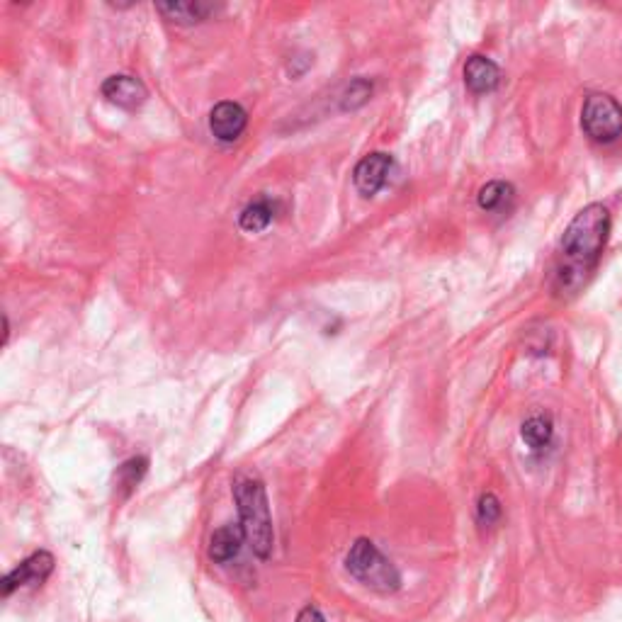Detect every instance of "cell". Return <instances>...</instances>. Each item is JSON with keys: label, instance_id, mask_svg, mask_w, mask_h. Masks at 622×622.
Returning <instances> with one entry per match:
<instances>
[{"label": "cell", "instance_id": "obj_2", "mask_svg": "<svg viewBox=\"0 0 622 622\" xmlns=\"http://www.w3.org/2000/svg\"><path fill=\"white\" fill-rule=\"evenodd\" d=\"M234 501L239 511V525L246 533L253 554L258 559H270L275 547V530L263 482L258 477H239L234 482Z\"/></svg>", "mask_w": 622, "mask_h": 622}, {"label": "cell", "instance_id": "obj_9", "mask_svg": "<svg viewBox=\"0 0 622 622\" xmlns=\"http://www.w3.org/2000/svg\"><path fill=\"white\" fill-rule=\"evenodd\" d=\"M465 83L474 95L491 93V90L499 88L501 83L499 66H496L491 59H486V56H472V59H467L465 64Z\"/></svg>", "mask_w": 622, "mask_h": 622}, {"label": "cell", "instance_id": "obj_12", "mask_svg": "<svg viewBox=\"0 0 622 622\" xmlns=\"http://www.w3.org/2000/svg\"><path fill=\"white\" fill-rule=\"evenodd\" d=\"M516 200V190L511 183H503V180H491L479 190L477 202L484 212H508Z\"/></svg>", "mask_w": 622, "mask_h": 622}, {"label": "cell", "instance_id": "obj_10", "mask_svg": "<svg viewBox=\"0 0 622 622\" xmlns=\"http://www.w3.org/2000/svg\"><path fill=\"white\" fill-rule=\"evenodd\" d=\"M243 540H246V533H243L241 525H222V528L214 530L212 537H209V559L217 564L231 562L241 552Z\"/></svg>", "mask_w": 622, "mask_h": 622}, {"label": "cell", "instance_id": "obj_1", "mask_svg": "<svg viewBox=\"0 0 622 622\" xmlns=\"http://www.w3.org/2000/svg\"><path fill=\"white\" fill-rule=\"evenodd\" d=\"M610 236V212L603 205H588L571 219L559 243V268L554 290L559 297H571L596 270Z\"/></svg>", "mask_w": 622, "mask_h": 622}, {"label": "cell", "instance_id": "obj_8", "mask_svg": "<svg viewBox=\"0 0 622 622\" xmlns=\"http://www.w3.org/2000/svg\"><path fill=\"white\" fill-rule=\"evenodd\" d=\"M246 124H248V112L243 110L239 103H219L214 105V110L209 112V129L219 141L224 144H231L246 132Z\"/></svg>", "mask_w": 622, "mask_h": 622}, {"label": "cell", "instance_id": "obj_6", "mask_svg": "<svg viewBox=\"0 0 622 622\" xmlns=\"http://www.w3.org/2000/svg\"><path fill=\"white\" fill-rule=\"evenodd\" d=\"M392 166H394L392 156L382 154V151L365 156L353 171V183H355V188H358L360 195L363 197L377 195V192H380L384 185H387V178H389V173H392Z\"/></svg>", "mask_w": 622, "mask_h": 622}, {"label": "cell", "instance_id": "obj_3", "mask_svg": "<svg viewBox=\"0 0 622 622\" xmlns=\"http://www.w3.org/2000/svg\"><path fill=\"white\" fill-rule=\"evenodd\" d=\"M346 571L355 581L375 593H397L401 588V571L397 564L367 537H358L346 554Z\"/></svg>", "mask_w": 622, "mask_h": 622}, {"label": "cell", "instance_id": "obj_11", "mask_svg": "<svg viewBox=\"0 0 622 622\" xmlns=\"http://www.w3.org/2000/svg\"><path fill=\"white\" fill-rule=\"evenodd\" d=\"M158 13L166 15L171 22L178 25H195V22L207 20V15L212 13V3H202V0H190V3H158Z\"/></svg>", "mask_w": 622, "mask_h": 622}, {"label": "cell", "instance_id": "obj_13", "mask_svg": "<svg viewBox=\"0 0 622 622\" xmlns=\"http://www.w3.org/2000/svg\"><path fill=\"white\" fill-rule=\"evenodd\" d=\"M273 219H275V205L268 200V197H260V200L246 205V209H243L239 217V224L243 231H248V234H260V231H265L270 224H273Z\"/></svg>", "mask_w": 622, "mask_h": 622}, {"label": "cell", "instance_id": "obj_14", "mask_svg": "<svg viewBox=\"0 0 622 622\" xmlns=\"http://www.w3.org/2000/svg\"><path fill=\"white\" fill-rule=\"evenodd\" d=\"M552 435H554V426H552L550 416H530L528 421L523 423V428H520V438H523V443L535 452L545 450L547 445L552 443Z\"/></svg>", "mask_w": 622, "mask_h": 622}, {"label": "cell", "instance_id": "obj_17", "mask_svg": "<svg viewBox=\"0 0 622 622\" xmlns=\"http://www.w3.org/2000/svg\"><path fill=\"white\" fill-rule=\"evenodd\" d=\"M501 501L496 499L494 494H482L477 501V520L482 525H486V528H491V525H496L501 520Z\"/></svg>", "mask_w": 622, "mask_h": 622}, {"label": "cell", "instance_id": "obj_4", "mask_svg": "<svg viewBox=\"0 0 622 622\" xmlns=\"http://www.w3.org/2000/svg\"><path fill=\"white\" fill-rule=\"evenodd\" d=\"M581 127L598 144H610L622 134V107L605 93L588 95L581 107Z\"/></svg>", "mask_w": 622, "mask_h": 622}, {"label": "cell", "instance_id": "obj_15", "mask_svg": "<svg viewBox=\"0 0 622 622\" xmlns=\"http://www.w3.org/2000/svg\"><path fill=\"white\" fill-rule=\"evenodd\" d=\"M146 469H149V460L146 457H129L127 462H122L117 467V486H120L122 496H129L137 489L141 479L146 477Z\"/></svg>", "mask_w": 622, "mask_h": 622}, {"label": "cell", "instance_id": "obj_5", "mask_svg": "<svg viewBox=\"0 0 622 622\" xmlns=\"http://www.w3.org/2000/svg\"><path fill=\"white\" fill-rule=\"evenodd\" d=\"M54 571V557L49 552H35L30 554L27 559L15 567L13 571H8L3 579V596H10L13 591L25 586H35L42 584V581L49 579V574Z\"/></svg>", "mask_w": 622, "mask_h": 622}, {"label": "cell", "instance_id": "obj_7", "mask_svg": "<svg viewBox=\"0 0 622 622\" xmlns=\"http://www.w3.org/2000/svg\"><path fill=\"white\" fill-rule=\"evenodd\" d=\"M103 95L107 98V103L122 107V110H137V107L146 103L149 90H146L139 78L127 76V73H117V76H110L103 83Z\"/></svg>", "mask_w": 622, "mask_h": 622}, {"label": "cell", "instance_id": "obj_18", "mask_svg": "<svg viewBox=\"0 0 622 622\" xmlns=\"http://www.w3.org/2000/svg\"><path fill=\"white\" fill-rule=\"evenodd\" d=\"M294 622H326V618L321 615V610L316 608V605H304V608L297 613V620Z\"/></svg>", "mask_w": 622, "mask_h": 622}, {"label": "cell", "instance_id": "obj_16", "mask_svg": "<svg viewBox=\"0 0 622 622\" xmlns=\"http://www.w3.org/2000/svg\"><path fill=\"white\" fill-rule=\"evenodd\" d=\"M372 95V83H367L365 78H355L346 86V93L341 98V107L343 110H358L363 107Z\"/></svg>", "mask_w": 622, "mask_h": 622}]
</instances>
